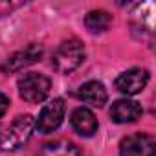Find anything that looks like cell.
Listing matches in <instances>:
<instances>
[{"label": "cell", "mask_w": 156, "mask_h": 156, "mask_svg": "<svg viewBox=\"0 0 156 156\" xmlns=\"http://www.w3.org/2000/svg\"><path fill=\"white\" fill-rule=\"evenodd\" d=\"M33 129H35V121L30 114L15 118V121L0 134V151H4V152L19 151L22 145L28 143Z\"/></svg>", "instance_id": "obj_1"}, {"label": "cell", "mask_w": 156, "mask_h": 156, "mask_svg": "<svg viewBox=\"0 0 156 156\" xmlns=\"http://www.w3.org/2000/svg\"><path fill=\"white\" fill-rule=\"evenodd\" d=\"M83 59H85L83 42L77 39H70V41H64L62 44H59V48L53 53L51 64L59 73H70L83 62Z\"/></svg>", "instance_id": "obj_2"}, {"label": "cell", "mask_w": 156, "mask_h": 156, "mask_svg": "<svg viewBox=\"0 0 156 156\" xmlns=\"http://www.w3.org/2000/svg\"><path fill=\"white\" fill-rule=\"evenodd\" d=\"M51 83L46 75L37 73V72H30L24 73L20 79H19V94L24 101L28 103H42L48 94H50Z\"/></svg>", "instance_id": "obj_3"}, {"label": "cell", "mask_w": 156, "mask_h": 156, "mask_svg": "<svg viewBox=\"0 0 156 156\" xmlns=\"http://www.w3.org/2000/svg\"><path fill=\"white\" fill-rule=\"evenodd\" d=\"M64 112H66V105L61 98L51 99L50 103H46L35 121V129L41 134H50L53 130H57L64 119Z\"/></svg>", "instance_id": "obj_4"}, {"label": "cell", "mask_w": 156, "mask_h": 156, "mask_svg": "<svg viewBox=\"0 0 156 156\" xmlns=\"http://www.w3.org/2000/svg\"><path fill=\"white\" fill-rule=\"evenodd\" d=\"M121 156H154L156 154V140L151 134H129L119 143Z\"/></svg>", "instance_id": "obj_5"}, {"label": "cell", "mask_w": 156, "mask_h": 156, "mask_svg": "<svg viewBox=\"0 0 156 156\" xmlns=\"http://www.w3.org/2000/svg\"><path fill=\"white\" fill-rule=\"evenodd\" d=\"M42 53H44L42 46L31 42V44H28L26 48H22V50L15 51L13 55H9V57L4 61V64H2V72H4V73H13V72H19V70H22V68L30 66V64H35V62L41 61Z\"/></svg>", "instance_id": "obj_6"}, {"label": "cell", "mask_w": 156, "mask_h": 156, "mask_svg": "<svg viewBox=\"0 0 156 156\" xmlns=\"http://www.w3.org/2000/svg\"><path fill=\"white\" fill-rule=\"evenodd\" d=\"M149 83V72L143 68H130L118 75L116 88L125 96H136L140 94Z\"/></svg>", "instance_id": "obj_7"}, {"label": "cell", "mask_w": 156, "mask_h": 156, "mask_svg": "<svg viewBox=\"0 0 156 156\" xmlns=\"http://www.w3.org/2000/svg\"><path fill=\"white\" fill-rule=\"evenodd\" d=\"M141 114H143L141 105L132 99H118L110 107V118H112V121H116L119 125L134 123L141 118Z\"/></svg>", "instance_id": "obj_8"}, {"label": "cell", "mask_w": 156, "mask_h": 156, "mask_svg": "<svg viewBox=\"0 0 156 156\" xmlns=\"http://www.w3.org/2000/svg\"><path fill=\"white\" fill-rule=\"evenodd\" d=\"M70 123H72V129L79 134V136H85V138H90L98 132V119L94 116L92 110L85 108V107H79L75 108L70 116Z\"/></svg>", "instance_id": "obj_9"}, {"label": "cell", "mask_w": 156, "mask_h": 156, "mask_svg": "<svg viewBox=\"0 0 156 156\" xmlns=\"http://www.w3.org/2000/svg\"><path fill=\"white\" fill-rule=\"evenodd\" d=\"M77 98H79L83 103H88L92 107H103L107 103L108 94H107V88L103 87V83H99V81H88V83H85L79 88Z\"/></svg>", "instance_id": "obj_10"}, {"label": "cell", "mask_w": 156, "mask_h": 156, "mask_svg": "<svg viewBox=\"0 0 156 156\" xmlns=\"http://www.w3.org/2000/svg\"><path fill=\"white\" fill-rule=\"evenodd\" d=\"M110 24H112V15L105 9H94L85 17V26L94 35L105 33L110 28Z\"/></svg>", "instance_id": "obj_11"}, {"label": "cell", "mask_w": 156, "mask_h": 156, "mask_svg": "<svg viewBox=\"0 0 156 156\" xmlns=\"http://www.w3.org/2000/svg\"><path fill=\"white\" fill-rule=\"evenodd\" d=\"M37 156H83L81 151L77 149L72 141L66 140H55L46 143Z\"/></svg>", "instance_id": "obj_12"}, {"label": "cell", "mask_w": 156, "mask_h": 156, "mask_svg": "<svg viewBox=\"0 0 156 156\" xmlns=\"http://www.w3.org/2000/svg\"><path fill=\"white\" fill-rule=\"evenodd\" d=\"M20 4H11V2H0V17L9 15L15 8H19Z\"/></svg>", "instance_id": "obj_13"}, {"label": "cell", "mask_w": 156, "mask_h": 156, "mask_svg": "<svg viewBox=\"0 0 156 156\" xmlns=\"http://www.w3.org/2000/svg\"><path fill=\"white\" fill-rule=\"evenodd\" d=\"M8 108H9V99H8L2 92H0V118L8 112Z\"/></svg>", "instance_id": "obj_14"}]
</instances>
